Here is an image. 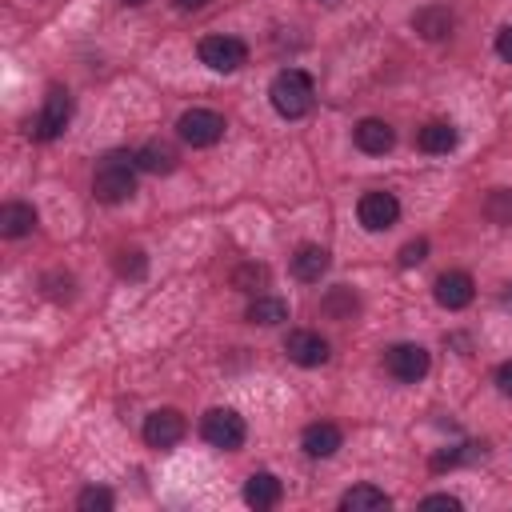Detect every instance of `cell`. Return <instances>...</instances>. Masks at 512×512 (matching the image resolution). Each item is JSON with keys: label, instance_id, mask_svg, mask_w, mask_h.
Here are the masks:
<instances>
[{"label": "cell", "instance_id": "cell-32", "mask_svg": "<svg viewBox=\"0 0 512 512\" xmlns=\"http://www.w3.org/2000/svg\"><path fill=\"white\" fill-rule=\"evenodd\" d=\"M124 4H144V0H124Z\"/></svg>", "mask_w": 512, "mask_h": 512}, {"label": "cell", "instance_id": "cell-13", "mask_svg": "<svg viewBox=\"0 0 512 512\" xmlns=\"http://www.w3.org/2000/svg\"><path fill=\"white\" fill-rule=\"evenodd\" d=\"M340 444H344V432H340L336 424H328V420L308 424V428H304V436H300V448H304L308 456H316V460L336 456V452H340Z\"/></svg>", "mask_w": 512, "mask_h": 512}, {"label": "cell", "instance_id": "cell-3", "mask_svg": "<svg viewBox=\"0 0 512 512\" xmlns=\"http://www.w3.org/2000/svg\"><path fill=\"white\" fill-rule=\"evenodd\" d=\"M200 436L212 444V448H224V452H236L248 436L244 428V416L236 408H208L204 420H200Z\"/></svg>", "mask_w": 512, "mask_h": 512}, {"label": "cell", "instance_id": "cell-22", "mask_svg": "<svg viewBox=\"0 0 512 512\" xmlns=\"http://www.w3.org/2000/svg\"><path fill=\"white\" fill-rule=\"evenodd\" d=\"M320 308H324V316H332V320H352V312L360 308V300H356L352 288L336 284V288H328V296L320 300Z\"/></svg>", "mask_w": 512, "mask_h": 512}, {"label": "cell", "instance_id": "cell-21", "mask_svg": "<svg viewBox=\"0 0 512 512\" xmlns=\"http://www.w3.org/2000/svg\"><path fill=\"white\" fill-rule=\"evenodd\" d=\"M244 320H252V324H284L288 320V304L280 300V296H256L252 304H248V312H244Z\"/></svg>", "mask_w": 512, "mask_h": 512}, {"label": "cell", "instance_id": "cell-8", "mask_svg": "<svg viewBox=\"0 0 512 512\" xmlns=\"http://www.w3.org/2000/svg\"><path fill=\"white\" fill-rule=\"evenodd\" d=\"M356 216H360V224L368 232H384V228H392L400 220V200L392 192H384V188H372V192L360 196Z\"/></svg>", "mask_w": 512, "mask_h": 512}, {"label": "cell", "instance_id": "cell-20", "mask_svg": "<svg viewBox=\"0 0 512 512\" xmlns=\"http://www.w3.org/2000/svg\"><path fill=\"white\" fill-rule=\"evenodd\" d=\"M136 164H140V172H152V176H168V172L176 168V152H172L168 144L152 140V144H144V148L136 152Z\"/></svg>", "mask_w": 512, "mask_h": 512}, {"label": "cell", "instance_id": "cell-34", "mask_svg": "<svg viewBox=\"0 0 512 512\" xmlns=\"http://www.w3.org/2000/svg\"><path fill=\"white\" fill-rule=\"evenodd\" d=\"M324 4H336V0H324Z\"/></svg>", "mask_w": 512, "mask_h": 512}, {"label": "cell", "instance_id": "cell-30", "mask_svg": "<svg viewBox=\"0 0 512 512\" xmlns=\"http://www.w3.org/2000/svg\"><path fill=\"white\" fill-rule=\"evenodd\" d=\"M496 388H500L504 396H512V360H504V364L496 368Z\"/></svg>", "mask_w": 512, "mask_h": 512}, {"label": "cell", "instance_id": "cell-26", "mask_svg": "<svg viewBox=\"0 0 512 512\" xmlns=\"http://www.w3.org/2000/svg\"><path fill=\"white\" fill-rule=\"evenodd\" d=\"M264 280H268V268H264V264H240V268L232 272V284H236L240 292H256Z\"/></svg>", "mask_w": 512, "mask_h": 512}, {"label": "cell", "instance_id": "cell-4", "mask_svg": "<svg viewBox=\"0 0 512 512\" xmlns=\"http://www.w3.org/2000/svg\"><path fill=\"white\" fill-rule=\"evenodd\" d=\"M196 56H200V64H208L212 72H236V68H244L248 64V44L240 40V36H204L200 40V48H196Z\"/></svg>", "mask_w": 512, "mask_h": 512}, {"label": "cell", "instance_id": "cell-14", "mask_svg": "<svg viewBox=\"0 0 512 512\" xmlns=\"http://www.w3.org/2000/svg\"><path fill=\"white\" fill-rule=\"evenodd\" d=\"M328 264H332V256H328V248H320V244H300V248L292 252V276L304 280V284H316V280L328 272Z\"/></svg>", "mask_w": 512, "mask_h": 512}, {"label": "cell", "instance_id": "cell-10", "mask_svg": "<svg viewBox=\"0 0 512 512\" xmlns=\"http://www.w3.org/2000/svg\"><path fill=\"white\" fill-rule=\"evenodd\" d=\"M284 352H288V360L292 364H300V368H320L332 352H328V340L320 336V332H312V328H292L288 336H284Z\"/></svg>", "mask_w": 512, "mask_h": 512}, {"label": "cell", "instance_id": "cell-33", "mask_svg": "<svg viewBox=\"0 0 512 512\" xmlns=\"http://www.w3.org/2000/svg\"><path fill=\"white\" fill-rule=\"evenodd\" d=\"M508 304H512V292H508Z\"/></svg>", "mask_w": 512, "mask_h": 512}, {"label": "cell", "instance_id": "cell-5", "mask_svg": "<svg viewBox=\"0 0 512 512\" xmlns=\"http://www.w3.org/2000/svg\"><path fill=\"white\" fill-rule=\"evenodd\" d=\"M176 132H180V140L192 144V148H212V144H220V136H224V116L212 112V108H188V112L176 120Z\"/></svg>", "mask_w": 512, "mask_h": 512}, {"label": "cell", "instance_id": "cell-16", "mask_svg": "<svg viewBox=\"0 0 512 512\" xmlns=\"http://www.w3.org/2000/svg\"><path fill=\"white\" fill-rule=\"evenodd\" d=\"M340 508L344 512H384V508H392V496L376 484H356L340 496Z\"/></svg>", "mask_w": 512, "mask_h": 512}, {"label": "cell", "instance_id": "cell-2", "mask_svg": "<svg viewBox=\"0 0 512 512\" xmlns=\"http://www.w3.org/2000/svg\"><path fill=\"white\" fill-rule=\"evenodd\" d=\"M268 100H272V108H276L284 120H300V116H308L312 104H316V84H312V76H308L304 68H284V72L272 76Z\"/></svg>", "mask_w": 512, "mask_h": 512}, {"label": "cell", "instance_id": "cell-9", "mask_svg": "<svg viewBox=\"0 0 512 512\" xmlns=\"http://www.w3.org/2000/svg\"><path fill=\"white\" fill-rule=\"evenodd\" d=\"M188 436V420L176 408H156L144 416V440L148 448H176Z\"/></svg>", "mask_w": 512, "mask_h": 512}, {"label": "cell", "instance_id": "cell-29", "mask_svg": "<svg viewBox=\"0 0 512 512\" xmlns=\"http://www.w3.org/2000/svg\"><path fill=\"white\" fill-rule=\"evenodd\" d=\"M496 56L512 64V24H504V28L496 32Z\"/></svg>", "mask_w": 512, "mask_h": 512}, {"label": "cell", "instance_id": "cell-27", "mask_svg": "<svg viewBox=\"0 0 512 512\" xmlns=\"http://www.w3.org/2000/svg\"><path fill=\"white\" fill-rule=\"evenodd\" d=\"M428 256V240H408L404 248H400V268H412V264H420Z\"/></svg>", "mask_w": 512, "mask_h": 512}, {"label": "cell", "instance_id": "cell-12", "mask_svg": "<svg viewBox=\"0 0 512 512\" xmlns=\"http://www.w3.org/2000/svg\"><path fill=\"white\" fill-rule=\"evenodd\" d=\"M352 140H356V148H360V152H368V156H384V152L396 144V132H392V124H388V120L364 116V120L352 128Z\"/></svg>", "mask_w": 512, "mask_h": 512}, {"label": "cell", "instance_id": "cell-24", "mask_svg": "<svg viewBox=\"0 0 512 512\" xmlns=\"http://www.w3.org/2000/svg\"><path fill=\"white\" fill-rule=\"evenodd\" d=\"M144 268H148V260H144L140 248H124V252H116V272H120L124 280H140Z\"/></svg>", "mask_w": 512, "mask_h": 512}, {"label": "cell", "instance_id": "cell-15", "mask_svg": "<svg viewBox=\"0 0 512 512\" xmlns=\"http://www.w3.org/2000/svg\"><path fill=\"white\" fill-rule=\"evenodd\" d=\"M280 496H284V484L272 472H252L244 480V504L248 508H276Z\"/></svg>", "mask_w": 512, "mask_h": 512}, {"label": "cell", "instance_id": "cell-18", "mask_svg": "<svg viewBox=\"0 0 512 512\" xmlns=\"http://www.w3.org/2000/svg\"><path fill=\"white\" fill-rule=\"evenodd\" d=\"M416 148L428 152V156H444L456 148V128L448 120H428L420 132H416Z\"/></svg>", "mask_w": 512, "mask_h": 512}, {"label": "cell", "instance_id": "cell-1", "mask_svg": "<svg viewBox=\"0 0 512 512\" xmlns=\"http://www.w3.org/2000/svg\"><path fill=\"white\" fill-rule=\"evenodd\" d=\"M136 152H108L100 164H96V176H92V196L100 204H124L132 200L136 192Z\"/></svg>", "mask_w": 512, "mask_h": 512}, {"label": "cell", "instance_id": "cell-7", "mask_svg": "<svg viewBox=\"0 0 512 512\" xmlns=\"http://www.w3.org/2000/svg\"><path fill=\"white\" fill-rule=\"evenodd\" d=\"M68 120H72V96H68V88L52 84L44 96V108L36 116V140H56L68 128Z\"/></svg>", "mask_w": 512, "mask_h": 512}, {"label": "cell", "instance_id": "cell-28", "mask_svg": "<svg viewBox=\"0 0 512 512\" xmlns=\"http://www.w3.org/2000/svg\"><path fill=\"white\" fill-rule=\"evenodd\" d=\"M420 504H424V508H448V512H460V500H456V496H448V492H436V496H424Z\"/></svg>", "mask_w": 512, "mask_h": 512}, {"label": "cell", "instance_id": "cell-25", "mask_svg": "<svg viewBox=\"0 0 512 512\" xmlns=\"http://www.w3.org/2000/svg\"><path fill=\"white\" fill-rule=\"evenodd\" d=\"M112 504H116V496H112L108 488H96V484L76 496V508H80V512H108Z\"/></svg>", "mask_w": 512, "mask_h": 512}, {"label": "cell", "instance_id": "cell-19", "mask_svg": "<svg viewBox=\"0 0 512 512\" xmlns=\"http://www.w3.org/2000/svg\"><path fill=\"white\" fill-rule=\"evenodd\" d=\"M32 228H36V212H32V204H24V200H8V204L0 208V232H4L8 240L28 236Z\"/></svg>", "mask_w": 512, "mask_h": 512}, {"label": "cell", "instance_id": "cell-11", "mask_svg": "<svg viewBox=\"0 0 512 512\" xmlns=\"http://www.w3.org/2000/svg\"><path fill=\"white\" fill-rule=\"evenodd\" d=\"M472 296H476V284H472L468 272H444V276H436V304L440 308L460 312V308L472 304Z\"/></svg>", "mask_w": 512, "mask_h": 512}, {"label": "cell", "instance_id": "cell-17", "mask_svg": "<svg viewBox=\"0 0 512 512\" xmlns=\"http://www.w3.org/2000/svg\"><path fill=\"white\" fill-rule=\"evenodd\" d=\"M412 28H416L424 40H444V36H452L456 20H452V12H448V8L428 4V8H420V12L412 16Z\"/></svg>", "mask_w": 512, "mask_h": 512}, {"label": "cell", "instance_id": "cell-6", "mask_svg": "<svg viewBox=\"0 0 512 512\" xmlns=\"http://www.w3.org/2000/svg\"><path fill=\"white\" fill-rule=\"evenodd\" d=\"M428 364H432V356H428L424 344H392V348L384 352V368H388V376L400 380V384L424 380V376H428Z\"/></svg>", "mask_w": 512, "mask_h": 512}, {"label": "cell", "instance_id": "cell-23", "mask_svg": "<svg viewBox=\"0 0 512 512\" xmlns=\"http://www.w3.org/2000/svg\"><path fill=\"white\" fill-rule=\"evenodd\" d=\"M480 212L492 220V224H512V188H492L480 204Z\"/></svg>", "mask_w": 512, "mask_h": 512}, {"label": "cell", "instance_id": "cell-31", "mask_svg": "<svg viewBox=\"0 0 512 512\" xmlns=\"http://www.w3.org/2000/svg\"><path fill=\"white\" fill-rule=\"evenodd\" d=\"M172 4H176L180 12H196V8H204L208 0H172Z\"/></svg>", "mask_w": 512, "mask_h": 512}]
</instances>
